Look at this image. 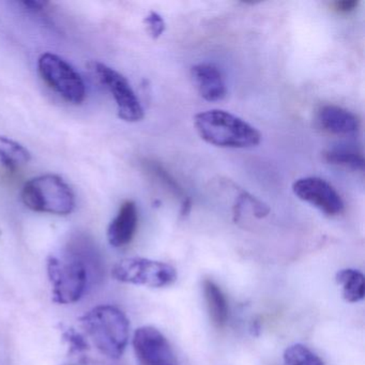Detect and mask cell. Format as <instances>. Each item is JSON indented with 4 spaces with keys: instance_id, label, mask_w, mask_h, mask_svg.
I'll return each instance as SVG.
<instances>
[{
    "instance_id": "20",
    "label": "cell",
    "mask_w": 365,
    "mask_h": 365,
    "mask_svg": "<svg viewBox=\"0 0 365 365\" xmlns=\"http://www.w3.org/2000/svg\"><path fill=\"white\" fill-rule=\"evenodd\" d=\"M21 5L24 6L25 8H29V11H41L48 5V3L44 1H23Z\"/></svg>"
},
{
    "instance_id": "4",
    "label": "cell",
    "mask_w": 365,
    "mask_h": 365,
    "mask_svg": "<svg viewBox=\"0 0 365 365\" xmlns=\"http://www.w3.org/2000/svg\"><path fill=\"white\" fill-rule=\"evenodd\" d=\"M48 275L55 302L71 304L78 302L85 294L88 273L86 264L76 256H51Z\"/></svg>"
},
{
    "instance_id": "6",
    "label": "cell",
    "mask_w": 365,
    "mask_h": 365,
    "mask_svg": "<svg viewBox=\"0 0 365 365\" xmlns=\"http://www.w3.org/2000/svg\"><path fill=\"white\" fill-rule=\"evenodd\" d=\"M113 277L121 283L163 288L173 285L177 279L176 269L165 262L148 258L131 257L115 264Z\"/></svg>"
},
{
    "instance_id": "1",
    "label": "cell",
    "mask_w": 365,
    "mask_h": 365,
    "mask_svg": "<svg viewBox=\"0 0 365 365\" xmlns=\"http://www.w3.org/2000/svg\"><path fill=\"white\" fill-rule=\"evenodd\" d=\"M194 125L202 140L221 148H251L262 140V134L255 127L226 110L198 113Z\"/></svg>"
},
{
    "instance_id": "17",
    "label": "cell",
    "mask_w": 365,
    "mask_h": 365,
    "mask_svg": "<svg viewBox=\"0 0 365 365\" xmlns=\"http://www.w3.org/2000/svg\"><path fill=\"white\" fill-rule=\"evenodd\" d=\"M284 365H324L322 359L302 344H294L284 352Z\"/></svg>"
},
{
    "instance_id": "10",
    "label": "cell",
    "mask_w": 365,
    "mask_h": 365,
    "mask_svg": "<svg viewBox=\"0 0 365 365\" xmlns=\"http://www.w3.org/2000/svg\"><path fill=\"white\" fill-rule=\"evenodd\" d=\"M191 78L202 99L208 102L225 99L227 87L223 74L217 66L208 63H197L192 67Z\"/></svg>"
},
{
    "instance_id": "2",
    "label": "cell",
    "mask_w": 365,
    "mask_h": 365,
    "mask_svg": "<svg viewBox=\"0 0 365 365\" xmlns=\"http://www.w3.org/2000/svg\"><path fill=\"white\" fill-rule=\"evenodd\" d=\"M81 320L102 354L110 359L123 356L130 337V322L123 311L113 305H99L87 312Z\"/></svg>"
},
{
    "instance_id": "16",
    "label": "cell",
    "mask_w": 365,
    "mask_h": 365,
    "mask_svg": "<svg viewBox=\"0 0 365 365\" xmlns=\"http://www.w3.org/2000/svg\"><path fill=\"white\" fill-rule=\"evenodd\" d=\"M324 160L332 165L349 168L352 170H364V158L360 151L348 146L333 147L324 153Z\"/></svg>"
},
{
    "instance_id": "7",
    "label": "cell",
    "mask_w": 365,
    "mask_h": 365,
    "mask_svg": "<svg viewBox=\"0 0 365 365\" xmlns=\"http://www.w3.org/2000/svg\"><path fill=\"white\" fill-rule=\"evenodd\" d=\"M89 67L100 83L112 93L119 118L127 123H138L144 119V108L129 81L123 74L98 61L89 63Z\"/></svg>"
},
{
    "instance_id": "11",
    "label": "cell",
    "mask_w": 365,
    "mask_h": 365,
    "mask_svg": "<svg viewBox=\"0 0 365 365\" xmlns=\"http://www.w3.org/2000/svg\"><path fill=\"white\" fill-rule=\"evenodd\" d=\"M138 224V211L133 200H127L121 205L115 219L108 228V240L114 247L129 245L135 236Z\"/></svg>"
},
{
    "instance_id": "12",
    "label": "cell",
    "mask_w": 365,
    "mask_h": 365,
    "mask_svg": "<svg viewBox=\"0 0 365 365\" xmlns=\"http://www.w3.org/2000/svg\"><path fill=\"white\" fill-rule=\"evenodd\" d=\"M317 121L324 131L332 135H350L356 133L360 127V121L354 113L333 104L320 108Z\"/></svg>"
},
{
    "instance_id": "15",
    "label": "cell",
    "mask_w": 365,
    "mask_h": 365,
    "mask_svg": "<svg viewBox=\"0 0 365 365\" xmlns=\"http://www.w3.org/2000/svg\"><path fill=\"white\" fill-rule=\"evenodd\" d=\"M31 155L20 143L0 135V164L16 170L31 161Z\"/></svg>"
},
{
    "instance_id": "5",
    "label": "cell",
    "mask_w": 365,
    "mask_h": 365,
    "mask_svg": "<svg viewBox=\"0 0 365 365\" xmlns=\"http://www.w3.org/2000/svg\"><path fill=\"white\" fill-rule=\"evenodd\" d=\"M38 70L46 85L71 104H81L86 88L80 74L69 63L53 53H44L38 61Z\"/></svg>"
},
{
    "instance_id": "3",
    "label": "cell",
    "mask_w": 365,
    "mask_h": 365,
    "mask_svg": "<svg viewBox=\"0 0 365 365\" xmlns=\"http://www.w3.org/2000/svg\"><path fill=\"white\" fill-rule=\"evenodd\" d=\"M21 196L25 206L36 212L68 215L76 208L73 190L58 175L31 179L25 183Z\"/></svg>"
},
{
    "instance_id": "8",
    "label": "cell",
    "mask_w": 365,
    "mask_h": 365,
    "mask_svg": "<svg viewBox=\"0 0 365 365\" xmlns=\"http://www.w3.org/2000/svg\"><path fill=\"white\" fill-rule=\"evenodd\" d=\"M294 195L315 207L328 217H336L345 209L343 198L339 192L324 179L319 177H303L292 185Z\"/></svg>"
},
{
    "instance_id": "13",
    "label": "cell",
    "mask_w": 365,
    "mask_h": 365,
    "mask_svg": "<svg viewBox=\"0 0 365 365\" xmlns=\"http://www.w3.org/2000/svg\"><path fill=\"white\" fill-rule=\"evenodd\" d=\"M202 286H204L205 300H206L211 322L217 328H224L227 324L228 316H230V309H228L225 294L211 279H205Z\"/></svg>"
},
{
    "instance_id": "18",
    "label": "cell",
    "mask_w": 365,
    "mask_h": 365,
    "mask_svg": "<svg viewBox=\"0 0 365 365\" xmlns=\"http://www.w3.org/2000/svg\"><path fill=\"white\" fill-rule=\"evenodd\" d=\"M145 25L147 31L153 39L157 40L163 35L166 29L165 21L157 12L150 11L148 16L145 18Z\"/></svg>"
},
{
    "instance_id": "14",
    "label": "cell",
    "mask_w": 365,
    "mask_h": 365,
    "mask_svg": "<svg viewBox=\"0 0 365 365\" xmlns=\"http://www.w3.org/2000/svg\"><path fill=\"white\" fill-rule=\"evenodd\" d=\"M336 282L341 287L343 298L347 302L356 303L365 294L364 275L356 269H343L336 273Z\"/></svg>"
},
{
    "instance_id": "9",
    "label": "cell",
    "mask_w": 365,
    "mask_h": 365,
    "mask_svg": "<svg viewBox=\"0 0 365 365\" xmlns=\"http://www.w3.org/2000/svg\"><path fill=\"white\" fill-rule=\"evenodd\" d=\"M132 343L140 365H179L170 341L153 327L138 328Z\"/></svg>"
},
{
    "instance_id": "19",
    "label": "cell",
    "mask_w": 365,
    "mask_h": 365,
    "mask_svg": "<svg viewBox=\"0 0 365 365\" xmlns=\"http://www.w3.org/2000/svg\"><path fill=\"white\" fill-rule=\"evenodd\" d=\"M359 1L356 0H337L335 3L332 4L333 10L339 12V14H349V12L354 11L356 7H358Z\"/></svg>"
}]
</instances>
